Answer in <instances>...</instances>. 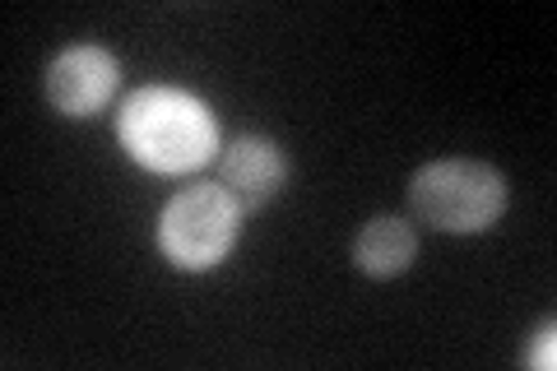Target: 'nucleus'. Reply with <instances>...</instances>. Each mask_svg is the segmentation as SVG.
<instances>
[{
  "instance_id": "obj_4",
  "label": "nucleus",
  "mask_w": 557,
  "mask_h": 371,
  "mask_svg": "<svg viewBox=\"0 0 557 371\" xmlns=\"http://www.w3.org/2000/svg\"><path fill=\"white\" fill-rule=\"evenodd\" d=\"M116 84H121V65L112 51L98 42L65 47L61 57H51V65H47V102L70 121L102 112L116 98Z\"/></svg>"
},
{
  "instance_id": "obj_6",
  "label": "nucleus",
  "mask_w": 557,
  "mask_h": 371,
  "mask_svg": "<svg viewBox=\"0 0 557 371\" xmlns=\"http://www.w3.org/2000/svg\"><path fill=\"white\" fill-rule=\"evenodd\" d=\"M354 264L368 279H399L418 260V227L409 219L395 214H376L358 227L354 237Z\"/></svg>"
},
{
  "instance_id": "obj_5",
  "label": "nucleus",
  "mask_w": 557,
  "mask_h": 371,
  "mask_svg": "<svg viewBox=\"0 0 557 371\" xmlns=\"http://www.w3.org/2000/svg\"><path fill=\"white\" fill-rule=\"evenodd\" d=\"M284 182H288V153L278 149L274 139L242 135L219 153V186L233 196L242 219L265 209L278 190H284Z\"/></svg>"
},
{
  "instance_id": "obj_7",
  "label": "nucleus",
  "mask_w": 557,
  "mask_h": 371,
  "mask_svg": "<svg viewBox=\"0 0 557 371\" xmlns=\"http://www.w3.org/2000/svg\"><path fill=\"white\" fill-rule=\"evenodd\" d=\"M520 362H525L530 371H553L557 367V325L553 321H544L534 330V339H530V348H525V358Z\"/></svg>"
},
{
  "instance_id": "obj_2",
  "label": "nucleus",
  "mask_w": 557,
  "mask_h": 371,
  "mask_svg": "<svg viewBox=\"0 0 557 371\" xmlns=\"http://www.w3.org/2000/svg\"><path fill=\"white\" fill-rule=\"evenodd\" d=\"M511 205L507 172L483 158H437L409 176V214L413 223L450 237H479L497 227Z\"/></svg>"
},
{
  "instance_id": "obj_1",
  "label": "nucleus",
  "mask_w": 557,
  "mask_h": 371,
  "mask_svg": "<svg viewBox=\"0 0 557 371\" xmlns=\"http://www.w3.org/2000/svg\"><path fill=\"white\" fill-rule=\"evenodd\" d=\"M116 139L131 163L153 176H190L219 158V121L209 102L172 84H145L121 98Z\"/></svg>"
},
{
  "instance_id": "obj_3",
  "label": "nucleus",
  "mask_w": 557,
  "mask_h": 371,
  "mask_svg": "<svg viewBox=\"0 0 557 371\" xmlns=\"http://www.w3.org/2000/svg\"><path fill=\"white\" fill-rule=\"evenodd\" d=\"M242 233V209L219 182H196L159 209V251L172 270L205 274L228 260Z\"/></svg>"
}]
</instances>
